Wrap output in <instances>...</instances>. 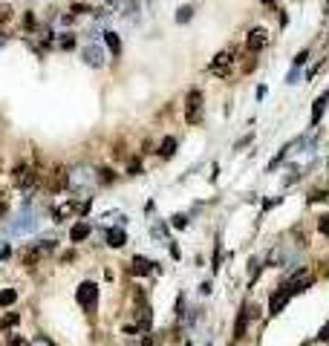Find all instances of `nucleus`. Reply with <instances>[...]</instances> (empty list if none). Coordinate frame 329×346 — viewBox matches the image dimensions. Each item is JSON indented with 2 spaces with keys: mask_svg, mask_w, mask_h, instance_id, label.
Listing matches in <instances>:
<instances>
[{
  "mask_svg": "<svg viewBox=\"0 0 329 346\" xmlns=\"http://www.w3.org/2000/svg\"><path fill=\"white\" fill-rule=\"evenodd\" d=\"M38 225H41V222H38V214H35L32 208H23V211L9 222V231H12V234H29V231H35Z\"/></svg>",
  "mask_w": 329,
  "mask_h": 346,
  "instance_id": "obj_1",
  "label": "nucleus"
},
{
  "mask_svg": "<svg viewBox=\"0 0 329 346\" xmlns=\"http://www.w3.org/2000/svg\"><path fill=\"white\" fill-rule=\"evenodd\" d=\"M78 303H81L90 314L96 312V303H99V286L90 283V280L81 283V286H78Z\"/></svg>",
  "mask_w": 329,
  "mask_h": 346,
  "instance_id": "obj_2",
  "label": "nucleus"
},
{
  "mask_svg": "<svg viewBox=\"0 0 329 346\" xmlns=\"http://www.w3.org/2000/svg\"><path fill=\"white\" fill-rule=\"evenodd\" d=\"M199 115H202V93L194 90L191 96H188V107H185V121L188 124H197Z\"/></svg>",
  "mask_w": 329,
  "mask_h": 346,
  "instance_id": "obj_3",
  "label": "nucleus"
},
{
  "mask_svg": "<svg viewBox=\"0 0 329 346\" xmlns=\"http://www.w3.org/2000/svg\"><path fill=\"white\" fill-rule=\"evenodd\" d=\"M266 44H269V32H266L263 26H257V29L248 32V38H246V49L248 52H260Z\"/></svg>",
  "mask_w": 329,
  "mask_h": 346,
  "instance_id": "obj_4",
  "label": "nucleus"
},
{
  "mask_svg": "<svg viewBox=\"0 0 329 346\" xmlns=\"http://www.w3.org/2000/svg\"><path fill=\"white\" fill-rule=\"evenodd\" d=\"M312 286V274L306 271V268H300V271H295L292 277H289V292L292 295H297V292H306Z\"/></svg>",
  "mask_w": 329,
  "mask_h": 346,
  "instance_id": "obj_5",
  "label": "nucleus"
},
{
  "mask_svg": "<svg viewBox=\"0 0 329 346\" xmlns=\"http://www.w3.org/2000/svg\"><path fill=\"white\" fill-rule=\"evenodd\" d=\"M81 58H84V64H90V66H104V49L96 47V44H87L81 49Z\"/></svg>",
  "mask_w": 329,
  "mask_h": 346,
  "instance_id": "obj_6",
  "label": "nucleus"
},
{
  "mask_svg": "<svg viewBox=\"0 0 329 346\" xmlns=\"http://www.w3.org/2000/svg\"><path fill=\"white\" fill-rule=\"evenodd\" d=\"M231 64H234L231 52H219V55H214V61H211V72H217V75H228Z\"/></svg>",
  "mask_w": 329,
  "mask_h": 346,
  "instance_id": "obj_7",
  "label": "nucleus"
},
{
  "mask_svg": "<svg viewBox=\"0 0 329 346\" xmlns=\"http://www.w3.org/2000/svg\"><path fill=\"white\" fill-rule=\"evenodd\" d=\"M35 182V173L29 170L26 165H20V167H15V176H12V185H17V188H29Z\"/></svg>",
  "mask_w": 329,
  "mask_h": 346,
  "instance_id": "obj_8",
  "label": "nucleus"
},
{
  "mask_svg": "<svg viewBox=\"0 0 329 346\" xmlns=\"http://www.w3.org/2000/svg\"><path fill=\"white\" fill-rule=\"evenodd\" d=\"M289 297H292V292L289 289H283V292H277V295H272V303H269V312L272 314H277L286 303H289Z\"/></svg>",
  "mask_w": 329,
  "mask_h": 346,
  "instance_id": "obj_9",
  "label": "nucleus"
},
{
  "mask_svg": "<svg viewBox=\"0 0 329 346\" xmlns=\"http://www.w3.org/2000/svg\"><path fill=\"white\" fill-rule=\"evenodd\" d=\"M124 243H127V234H124L121 228H110V231H107V246L121 248Z\"/></svg>",
  "mask_w": 329,
  "mask_h": 346,
  "instance_id": "obj_10",
  "label": "nucleus"
},
{
  "mask_svg": "<svg viewBox=\"0 0 329 346\" xmlns=\"http://www.w3.org/2000/svg\"><path fill=\"white\" fill-rule=\"evenodd\" d=\"M150 271H153V263H150V260H145V257H136V260H133V274L148 277Z\"/></svg>",
  "mask_w": 329,
  "mask_h": 346,
  "instance_id": "obj_11",
  "label": "nucleus"
},
{
  "mask_svg": "<svg viewBox=\"0 0 329 346\" xmlns=\"http://www.w3.org/2000/svg\"><path fill=\"white\" fill-rule=\"evenodd\" d=\"M87 237H90V225H87V222L72 225V231H69V240H72V243H81V240H87Z\"/></svg>",
  "mask_w": 329,
  "mask_h": 346,
  "instance_id": "obj_12",
  "label": "nucleus"
},
{
  "mask_svg": "<svg viewBox=\"0 0 329 346\" xmlns=\"http://www.w3.org/2000/svg\"><path fill=\"white\" fill-rule=\"evenodd\" d=\"M104 44H107V49L113 52V55H121V41H118L115 32H104Z\"/></svg>",
  "mask_w": 329,
  "mask_h": 346,
  "instance_id": "obj_13",
  "label": "nucleus"
},
{
  "mask_svg": "<svg viewBox=\"0 0 329 346\" xmlns=\"http://www.w3.org/2000/svg\"><path fill=\"white\" fill-rule=\"evenodd\" d=\"M173 153H176V139H173V136H167V139L162 142V148H159V156H162V159H170Z\"/></svg>",
  "mask_w": 329,
  "mask_h": 346,
  "instance_id": "obj_14",
  "label": "nucleus"
},
{
  "mask_svg": "<svg viewBox=\"0 0 329 346\" xmlns=\"http://www.w3.org/2000/svg\"><path fill=\"white\" fill-rule=\"evenodd\" d=\"M327 99H329V96H324V99L315 101V107H312V124H318V121H321V115H324V110H327Z\"/></svg>",
  "mask_w": 329,
  "mask_h": 346,
  "instance_id": "obj_15",
  "label": "nucleus"
},
{
  "mask_svg": "<svg viewBox=\"0 0 329 346\" xmlns=\"http://www.w3.org/2000/svg\"><path fill=\"white\" fill-rule=\"evenodd\" d=\"M72 182H75V185H90L93 176H90V170L84 167V170H75V173H72Z\"/></svg>",
  "mask_w": 329,
  "mask_h": 346,
  "instance_id": "obj_16",
  "label": "nucleus"
},
{
  "mask_svg": "<svg viewBox=\"0 0 329 346\" xmlns=\"http://www.w3.org/2000/svg\"><path fill=\"white\" fill-rule=\"evenodd\" d=\"M15 300H17L15 289H3V292H0V306H9V303H15Z\"/></svg>",
  "mask_w": 329,
  "mask_h": 346,
  "instance_id": "obj_17",
  "label": "nucleus"
},
{
  "mask_svg": "<svg viewBox=\"0 0 329 346\" xmlns=\"http://www.w3.org/2000/svg\"><path fill=\"white\" fill-rule=\"evenodd\" d=\"M191 17H194V6H182L179 12H176V20H179V23H188Z\"/></svg>",
  "mask_w": 329,
  "mask_h": 346,
  "instance_id": "obj_18",
  "label": "nucleus"
},
{
  "mask_svg": "<svg viewBox=\"0 0 329 346\" xmlns=\"http://www.w3.org/2000/svg\"><path fill=\"white\" fill-rule=\"evenodd\" d=\"M58 47H61V49H75V35H72V32H66L64 38L58 41Z\"/></svg>",
  "mask_w": 329,
  "mask_h": 346,
  "instance_id": "obj_19",
  "label": "nucleus"
},
{
  "mask_svg": "<svg viewBox=\"0 0 329 346\" xmlns=\"http://www.w3.org/2000/svg\"><path fill=\"white\" fill-rule=\"evenodd\" d=\"M66 182H69V179H66V173H64V170H61V173H58V176L52 179V191H61V188H64Z\"/></svg>",
  "mask_w": 329,
  "mask_h": 346,
  "instance_id": "obj_20",
  "label": "nucleus"
},
{
  "mask_svg": "<svg viewBox=\"0 0 329 346\" xmlns=\"http://www.w3.org/2000/svg\"><path fill=\"white\" fill-rule=\"evenodd\" d=\"M318 231H321L324 237H329V214H324L321 219H318Z\"/></svg>",
  "mask_w": 329,
  "mask_h": 346,
  "instance_id": "obj_21",
  "label": "nucleus"
},
{
  "mask_svg": "<svg viewBox=\"0 0 329 346\" xmlns=\"http://www.w3.org/2000/svg\"><path fill=\"white\" fill-rule=\"evenodd\" d=\"M93 9L87 6V3H72V15H90Z\"/></svg>",
  "mask_w": 329,
  "mask_h": 346,
  "instance_id": "obj_22",
  "label": "nucleus"
},
{
  "mask_svg": "<svg viewBox=\"0 0 329 346\" xmlns=\"http://www.w3.org/2000/svg\"><path fill=\"white\" fill-rule=\"evenodd\" d=\"M243 332H246V314H240L237 317V326H234V335L237 338H243Z\"/></svg>",
  "mask_w": 329,
  "mask_h": 346,
  "instance_id": "obj_23",
  "label": "nucleus"
},
{
  "mask_svg": "<svg viewBox=\"0 0 329 346\" xmlns=\"http://www.w3.org/2000/svg\"><path fill=\"white\" fill-rule=\"evenodd\" d=\"M9 17H12V6L9 3H0V23H6Z\"/></svg>",
  "mask_w": 329,
  "mask_h": 346,
  "instance_id": "obj_24",
  "label": "nucleus"
},
{
  "mask_svg": "<svg viewBox=\"0 0 329 346\" xmlns=\"http://www.w3.org/2000/svg\"><path fill=\"white\" fill-rule=\"evenodd\" d=\"M0 326H3V329H9V326H17V314H6V317L0 320Z\"/></svg>",
  "mask_w": 329,
  "mask_h": 346,
  "instance_id": "obj_25",
  "label": "nucleus"
},
{
  "mask_svg": "<svg viewBox=\"0 0 329 346\" xmlns=\"http://www.w3.org/2000/svg\"><path fill=\"white\" fill-rule=\"evenodd\" d=\"M29 346H55V344H52L50 338H44V335H38V338H35V341H32Z\"/></svg>",
  "mask_w": 329,
  "mask_h": 346,
  "instance_id": "obj_26",
  "label": "nucleus"
},
{
  "mask_svg": "<svg viewBox=\"0 0 329 346\" xmlns=\"http://www.w3.org/2000/svg\"><path fill=\"white\" fill-rule=\"evenodd\" d=\"M306 58H309V52L303 49V52H300V55L295 58V66H303V64H306Z\"/></svg>",
  "mask_w": 329,
  "mask_h": 346,
  "instance_id": "obj_27",
  "label": "nucleus"
},
{
  "mask_svg": "<svg viewBox=\"0 0 329 346\" xmlns=\"http://www.w3.org/2000/svg\"><path fill=\"white\" fill-rule=\"evenodd\" d=\"M101 3H104V6H107V9H118V6H121V3H124V0H101Z\"/></svg>",
  "mask_w": 329,
  "mask_h": 346,
  "instance_id": "obj_28",
  "label": "nucleus"
},
{
  "mask_svg": "<svg viewBox=\"0 0 329 346\" xmlns=\"http://www.w3.org/2000/svg\"><path fill=\"white\" fill-rule=\"evenodd\" d=\"M23 26H26V29L32 32V29H35V17H32V15H26V17H23Z\"/></svg>",
  "mask_w": 329,
  "mask_h": 346,
  "instance_id": "obj_29",
  "label": "nucleus"
},
{
  "mask_svg": "<svg viewBox=\"0 0 329 346\" xmlns=\"http://www.w3.org/2000/svg\"><path fill=\"white\" fill-rule=\"evenodd\" d=\"M173 225H176V228H185V225H188V219H185V216H173Z\"/></svg>",
  "mask_w": 329,
  "mask_h": 346,
  "instance_id": "obj_30",
  "label": "nucleus"
},
{
  "mask_svg": "<svg viewBox=\"0 0 329 346\" xmlns=\"http://www.w3.org/2000/svg\"><path fill=\"white\" fill-rule=\"evenodd\" d=\"M99 179H101V182H113V170H101Z\"/></svg>",
  "mask_w": 329,
  "mask_h": 346,
  "instance_id": "obj_31",
  "label": "nucleus"
},
{
  "mask_svg": "<svg viewBox=\"0 0 329 346\" xmlns=\"http://www.w3.org/2000/svg\"><path fill=\"white\" fill-rule=\"evenodd\" d=\"M9 346H29V344H26L23 338H12V344H9Z\"/></svg>",
  "mask_w": 329,
  "mask_h": 346,
  "instance_id": "obj_32",
  "label": "nucleus"
},
{
  "mask_svg": "<svg viewBox=\"0 0 329 346\" xmlns=\"http://www.w3.org/2000/svg\"><path fill=\"white\" fill-rule=\"evenodd\" d=\"M321 341H329V326H327L324 332H321Z\"/></svg>",
  "mask_w": 329,
  "mask_h": 346,
  "instance_id": "obj_33",
  "label": "nucleus"
},
{
  "mask_svg": "<svg viewBox=\"0 0 329 346\" xmlns=\"http://www.w3.org/2000/svg\"><path fill=\"white\" fill-rule=\"evenodd\" d=\"M260 3H274V0H260Z\"/></svg>",
  "mask_w": 329,
  "mask_h": 346,
  "instance_id": "obj_34",
  "label": "nucleus"
}]
</instances>
